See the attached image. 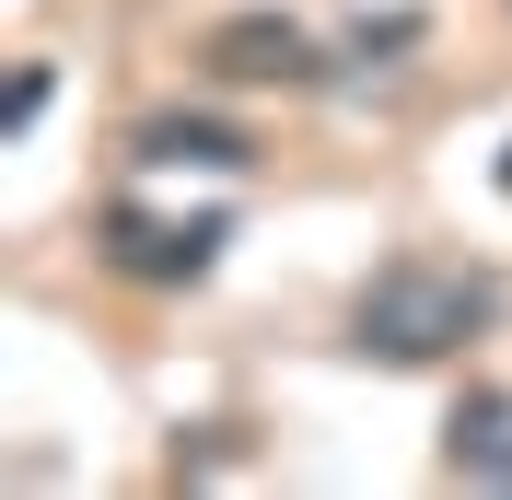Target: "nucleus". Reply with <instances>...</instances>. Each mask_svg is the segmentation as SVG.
<instances>
[{"label":"nucleus","instance_id":"obj_1","mask_svg":"<svg viewBox=\"0 0 512 500\" xmlns=\"http://www.w3.org/2000/svg\"><path fill=\"white\" fill-rule=\"evenodd\" d=\"M501 314V291L478 280V268H443V256H396V268H373V291L350 303V338L373 349V361H443V349H466Z\"/></svg>","mask_w":512,"mask_h":500},{"label":"nucleus","instance_id":"obj_2","mask_svg":"<svg viewBox=\"0 0 512 500\" xmlns=\"http://www.w3.org/2000/svg\"><path fill=\"white\" fill-rule=\"evenodd\" d=\"M198 70H210V82H280V94H291V82H315V35H303V24H291V12H233V24H210V35H198Z\"/></svg>","mask_w":512,"mask_h":500},{"label":"nucleus","instance_id":"obj_3","mask_svg":"<svg viewBox=\"0 0 512 500\" xmlns=\"http://www.w3.org/2000/svg\"><path fill=\"white\" fill-rule=\"evenodd\" d=\"M222 245V221H187V233H152V221H117V268L128 280H198Z\"/></svg>","mask_w":512,"mask_h":500},{"label":"nucleus","instance_id":"obj_4","mask_svg":"<svg viewBox=\"0 0 512 500\" xmlns=\"http://www.w3.org/2000/svg\"><path fill=\"white\" fill-rule=\"evenodd\" d=\"M454 477L512 489V396H466V419H454Z\"/></svg>","mask_w":512,"mask_h":500},{"label":"nucleus","instance_id":"obj_5","mask_svg":"<svg viewBox=\"0 0 512 500\" xmlns=\"http://www.w3.org/2000/svg\"><path fill=\"white\" fill-rule=\"evenodd\" d=\"M256 140L245 128H210V117H152L140 128V163H245Z\"/></svg>","mask_w":512,"mask_h":500}]
</instances>
